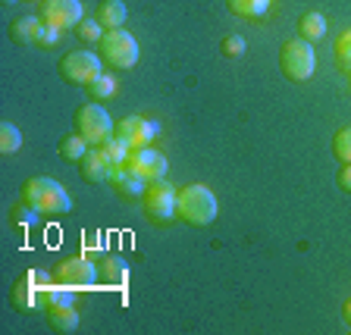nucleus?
I'll list each match as a JSON object with an SVG mask.
<instances>
[{
  "label": "nucleus",
  "instance_id": "4",
  "mask_svg": "<svg viewBox=\"0 0 351 335\" xmlns=\"http://www.w3.org/2000/svg\"><path fill=\"white\" fill-rule=\"evenodd\" d=\"M279 66H282V75L292 82H307L317 69V53L314 44L304 41V38H295V41H285L282 51H279Z\"/></svg>",
  "mask_w": 351,
  "mask_h": 335
},
{
  "label": "nucleus",
  "instance_id": "21",
  "mask_svg": "<svg viewBox=\"0 0 351 335\" xmlns=\"http://www.w3.org/2000/svg\"><path fill=\"white\" fill-rule=\"evenodd\" d=\"M226 3L241 19H261V16L273 7V0H226Z\"/></svg>",
  "mask_w": 351,
  "mask_h": 335
},
{
  "label": "nucleus",
  "instance_id": "26",
  "mask_svg": "<svg viewBox=\"0 0 351 335\" xmlns=\"http://www.w3.org/2000/svg\"><path fill=\"white\" fill-rule=\"evenodd\" d=\"M219 51H223V57L235 60V57H241V53L248 51V41H245L241 35H226L223 38V44H219Z\"/></svg>",
  "mask_w": 351,
  "mask_h": 335
},
{
  "label": "nucleus",
  "instance_id": "22",
  "mask_svg": "<svg viewBox=\"0 0 351 335\" xmlns=\"http://www.w3.org/2000/svg\"><path fill=\"white\" fill-rule=\"evenodd\" d=\"M22 147V132L13 123H0V153H16Z\"/></svg>",
  "mask_w": 351,
  "mask_h": 335
},
{
  "label": "nucleus",
  "instance_id": "31",
  "mask_svg": "<svg viewBox=\"0 0 351 335\" xmlns=\"http://www.w3.org/2000/svg\"><path fill=\"white\" fill-rule=\"evenodd\" d=\"M342 314H345V320H348V326H351V298L345 301V310H342Z\"/></svg>",
  "mask_w": 351,
  "mask_h": 335
},
{
  "label": "nucleus",
  "instance_id": "13",
  "mask_svg": "<svg viewBox=\"0 0 351 335\" xmlns=\"http://www.w3.org/2000/svg\"><path fill=\"white\" fill-rule=\"evenodd\" d=\"M41 301H44L41 273H38V270L22 273L19 282H16V288H13V304L19 307V310H35Z\"/></svg>",
  "mask_w": 351,
  "mask_h": 335
},
{
  "label": "nucleus",
  "instance_id": "23",
  "mask_svg": "<svg viewBox=\"0 0 351 335\" xmlns=\"http://www.w3.org/2000/svg\"><path fill=\"white\" fill-rule=\"evenodd\" d=\"M88 95H91V101H107V97L117 95V79H113V75H97V79L88 85Z\"/></svg>",
  "mask_w": 351,
  "mask_h": 335
},
{
  "label": "nucleus",
  "instance_id": "27",
  "mask_svg": "<svg viewBox=\"0 0 351 335\" xmlns=\"http://www.w3.org/2000/svg\"><path fill=\"white\" fill-rule=\"evenodd\" d=\"M336 57H339V63H342V69H348V73H351V29L339 35V41H336Z\"/></svg>",
  "mask_w": 351,
  "mask_h": 335
},
{
  "label": "nucleus",
  "instance_id": "30",
  "mask_svg": "<svg viewBox=\"0 0 351 335\" xmlns=\"http://www.w3.org/2000/svg\"><path fill=\"white\" fill-rule=\"evenodd\" d=\"M57 41H60V29H51V25H44L41 44H57Z\"/></svg>",
  "mask_w": 351,
  "mask_h": 335
},
{
  "label": "nucleus",
  "instance_id": "18",
  "mask_svg": "<svg viewBox=\"0 0 351 335\" xmlns=\"http://www.w3.org/2000/svg\"><path fill=\"white\" fill-rule=\"evenodd\" d=\"M95 19L101 22L104 29H123V22H125V3L123 0H101V7H97Z\"/></svg>",
  "mask_w": 351,
  "mask_h": 335
},
{
  "label": "nucleus",
  "instance_id": "1",
  "mask_svg": "<svg viewBox=\"0 0 351 335\" xmlns=\"http://www.w3.org/2000/svg\"><path fill=\"white\" fill-rule=\"evenodd\" d=\"M22 201L29 207H35L41 216H63L73 210V197L60 182L47 179V175H35L22 185Z\"/></svg>",
  "mask_w": 351,
  "mask_h": 335
},
{
  "label": "nucleus",
  "instance_id": "3",
  "mask_svg": "<svg viewBox=\"0 0 351 335\" xmlns=\"http://www.w3.org/2000/svg\"><path fill=\"white\" fill-rule=\"evenodd\" d=\"M97 47H101V60L110 66V69H132V66L138 63V57H141L135 35L125 32V29L104 32V38L97 41Z\"/></svg>",
  "mask_w": 351,
  "mask_h": 335
},
{
  "label": "nucleus",
  "instance_id": "19",
  "mask_svg": "<svg viewBox=\"0 0 351 335\" xmlns=\"http://www.w3.org/2000/svg\"><path fill=\"white\" fill-rule=\"evenodd\" d=\"M326 35V16L317 13V10H311V13H304L298 19V38H304V41H320V38Z\"/></svg>",
  "mask_w": 351,
  "mask_h": 335
},
{
  "label": "nucleus",
  "instance_id": "25",
  "mask_svg": "<svg viewBox=\"0 0 351 335\" xmlns=\"http://www.w3.org/2000/svg\"><path fill=\"white\" fill-rule=\"evenodd\" d=\"M332 153H336L342 163H351V125L336 132V138H332Z\"/></svg>",
  "mask_w": 351,
  "mask_h": 335
},
{
  "label": "nucleus",
  "instance_id": "8",
  "mask_svg": "<svg viewBox=\"0 0 351 335\" xmlns=\"http://www.w3.org/2000/svg\"><path fill=\"white\" fill-rule=\"evenodd\" d=\"M176 195H179V191H176L167 179H154V182H147L145 195H141V204H145L147 219H154V223H167V219H173L176 216Z\"/></svg>",
  "mask_w": 351,
  "mask_h": 335
},
{
  "label": "nucleus",
  "instance_id": "15",
  "mask_svg": "<svg viewBox=\"0 0 351 335\" xmlns=\"http://www.w3.org/2000/svg\"><path fill=\"white\" fill-rule=\"evenodd\" d=\"M10 35H13L16 44H41L44 19L41 16H19V19L10 25Z\"/></svg>",
  "mask_w": 351,
  "mask_h": 335
},
{
  "label": "nucleus",
  "instance_id": "9",
  "mask_svg": "<svg viewBox=\"0 0 351 335\" xmlns=\"http://www.w3.org/2000/svg\"><path fill=\"white\" fill-rule=\"evenodd\" d=\"M125 166L132 169V173H138L145 182H154V179H167V157H163L160 151L154 145H141V147H132L129 157H125Z\"/></svg>",
  "mask_w": 351,
  "mask_h": 335
},
{
  "label": "nucleus",
  "instance_id": "6",
  "mask_svg": "<svg viewBox=\"0 0 351 335\" xmlns=\"http://www.w3.org/2000/svg\"><path fill=\"white\" fill-rule=\"evenodd\" d=\"M53 282L57 285H66L73 292H85V288H95L101 282V266L91 263V257H66L63 263H57L53 270Z\"/></svg>",
  "mask_w": 351,
  "mask_h": 335
},
{
  "label": "nucleus",
  "instance_id": "20",
  "mask_svg": "<svg viewBox=\"0 0 351 335\" xmlns=\"http://www.w3.org/2000/svg\"><path fill=\"white\" fill-rule=\"evenodd\" d=\"M57 151H60V157H63L66 163H82V160H85V153L91 151V145L82 138L79 132H73V135H66V138L60 141Z\"/></svg>",
  "mask_w": 351,
  "mask_h": 335
},
{
  "label": "nucleus",
  "instance_id": "11",
  "mask_svg": "<svg viewBox=\"0 0 351 335\" xmlns=\"http://www.w3.org/2000/svg\"><path fill=\"white\" fill-rule=\"evenodd\" d=\"M82 166V179H85V182H91V185H104V182H110V179H113V173H117V163L110 160L107 157V151H104L101 145L97 147H91V151L85 153V160L79 163Z\"/></svg>",
  "mask_w": 351,
  "mask_h": 335
},
{
  "label": "nucleus",
  "instance_id": "14",
  "mask_svg": "<svg viewBox=\"0 0 351 335\" xmlns=\"http://www.w3.org/2000/svg\"><path fill=\"white\" fill-rule=\"evenodd\" d=\"M47 320H51V329H57V332H75L79 329V310H75L73 301L47 304Z\"/></svg>",
  "mask_w": 351,
  "mask_h": 335
},
{
  "label": "nucleus",
  "instance_id": "24",
  "mask_svg": "<svg viewBox=\"0 0 351 335\" xmlns=\"http://www.w3.org/2000/svg\"><path fill=\"white\" fill-rule=\"evenodd\" d=\"M75 32H79V38H82V41H88V44H97V41H101V38H104V32H107V29H104V25H101V22H97V19H82L79 25H75Z\"/></svg>",
  "mask_w": 351,
  "mask_h": 335
},
{
  "label": "nucleus",
  "instance_id": "7",
  "mask_svg": "<svg viewBox=\"0 0 351 335\" xmlns=\"http://www.w3.org/2000/svg\"><path fill=\"white\" fill-rule=\"evenodd\" d=\"M60 75H63V82H69V85L88 88L97 75H104V60H101V53L73 51L60 60Z\"/></svg>",
  "mask_w": 351,
  "mask_h": 335
},
{
  "label": "nucleus",
  "instance_id": "17",
  "mask_svg": "<svg viewBox=\"0 0 351 335\" xmlns=\"http://www.w3.org/2000/svg\"><path fill=\"white\" fill-rule=\"evenodd\" d=\"M101 282L110 285V288H123L129 282V263L117 254H107L101 263Z\"/></svg>",
  "mask_w": 351,
  "mask_h": 335
},
{
  "label": "nucleus",
  "instance_id": "29",
  "mask_svg": "<svg viewBox=\"0 0 351 335\" xmlns=\"http://www.w3.org/2000/svg\"><path fill=\"white\" fill-rule=\"evenodd\" d=\"M339 185L345 191H351V163H342V173H339Z\"/></svg>",
  "mask_w": 351,
  "mask_h": 335
},
{
  "label": "nucleus",
  "instance_id": "10",
  "mask_svg": "<svg viewBox=\"0 0 351 335\" xmlns=\"http://www.w3.org/2000/svg\"><path fill=\"white\" fill-rule=\"evenodd\" d=\"M41 19L51 29H75L82 22V0H41Z\"/></svg>",
  "mask_w": 351,
  "mask_h": 335
},
{
  "label": "nucleus",
  "instance_id": "12",
  "mask_svg": "<svg viewBox=\"0 0 351 335\" xmlns=\"http://www.w3.org/2000/svg\"><path fill=\"white\" fill-rule=\"evenodd\" d=\"M113 135H117L119 141H125L129 147H141V145H151L154 141L157 125L147 123V119H141V116H125V119H119L117 123Z\"/></svg>",
  "mask_w": 351,
  "mask_h": 335
},
{
  "label": "nucleus",
  "instance_id": "16",
  "mask_svg": "<svg viewBox=\"0 0 351 335\" xmlns=\"http://www.w3.org/2000/svg\"><path fill=\"white\" fill-rule=\"evenodd\" d=\"M110 185H113V188H117V195H123V197H141V195H145V188H147L145 179H141L138 173H132L125 163L117 169V173H113Z\"/></svg>",
  "mask_w": 351,
  "mask_h": 335
},
{
  "label": "nucleus",
  "instance_id": "5",
  "mask_svg": "<svg viewBox=\"0 0 351 335\" xmlns=\"http://www.w3.org/2000/svg\"><path fill=\"white\" fill-rule=\"evenodd\" d=\"M113 129H117V123L110 119V113L101 107V103L91 101V103H82V107L75 110V132H79L91 147L104 145V141L113 135Z\"/></svg>",
  "mask_w": 351,
  "mask_h": 335
},
{
  "label": "nucleus",
  "instance_id": "2",
  "mask_svg": "<svg viewBox=\"0 0 351 335\" xmlns=\"http://www.w3.org/2000/svg\"><path fill=\"white\" fill-rule=\"evenodd\" d=\"M176 216L182 219L185 226H210L217 219V195L201 182L185 185L176 195Z\"/></svg>",
  "mask_w": 351,
  "mask_h": 335
},
{
  "label": "nucleus",
  "instance_id": "28",
  "mask_svg": "<svg viewBox=\"0 0 351 335\" xmlns=\"http://www.w3.org/2000/svg\"><path fill=\"white\" fill-rule=\"evenodd\" d=\"M35 207H29L25 204V201H22V204H16L13 210H10V219H13V223H22V226H29L32 219H35Z\"/></svg>",
  "mask_w": 351,
  "mask_h": 335
}]
</instances>
